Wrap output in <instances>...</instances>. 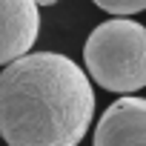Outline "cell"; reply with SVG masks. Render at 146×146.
<instances>
[{
	"mask_svg": "<svg viewBox=\"0 0 146 146\" xmlns=\"http://www.w3.org/2000/svg\"><path fill=\"white\" fill-rule=\"evenodd\" d=\"M95 117V89L66 54L35 52L0 75V137L9 146H78Z\"/></svg>",
	"mask_w": 146,
	"mask_h": 146,
	"instance_id": "cell-1",
	"label": "cell"
},
{
	"mask_svg": "<svg viewBox=\"0 0 146 146\" xmlns=\"http://www.w3.org/2000/svg\"><path fill=\"white\" fill-rule=\"evenodd\" d=\"M83 57L92 80L109 92L132 95L146 86V29L137 20L115 17L95 26Z\"/></svg>",
	"mask_w": 146,
	"mask_h": 146,
	"instance_id": "cell-2",
	"label": "cell"
},
{
	"mask_svg": "<svg viewBox=\"0 0 146 146\" xmlns=\"http://www.w3.org/2000/svg\"><path fill=\"white\" fill-rule=\"evenodd\" d=\"M40 35L37 0H0V66L32 52Z\"/></svg>",
	"mask_w": 146,
	"mask_h": 146,
	"instance_id": "cell-3",
	"label": "cell"
},
{
	"mask_svg": "<svg viewBox=\"0 0 146 146\" xmlns=\"http://www.w3.org/2000/svg\"><path fill=\"white\" fill-rule=\"evenodd\" d=\"M95 146H146V98H117L98 120Z\"/></svg>",
	"mask_w": 146,
	"mask_h": 146,
	"instance_id": "cell-4",
	"label": "cell"
},
{
	"mask_svg": "<svg viewBox=\"0 0 146 146\" xmlns=\"http://www.w3.org/2000/svg\"><path fill=\"white\" fill-rule=\"evenodd\" d=\"M92 3L109 15H117V17H126V15H137L146 9V0H92Z\"/></svg>",
	"mask_w": 146,
	"mask_h": 146,
	"instance_id": "cell-5",
	"label": "cell"
},
{
	"mask_svg": "<svg viewBox=\"0 0 146 146\" xmlns=\"http://www.w3.org/2000/svg\"><path fill=\"white\" fill-rule=\"evenodd\" d=\"M57 0H37V6H54Z\"/></svg>",
	"mask_w": 146,
	"mask_h": 146,
	"instance_id": "cell-6",
	"label": "cell"
}]
</instances>
